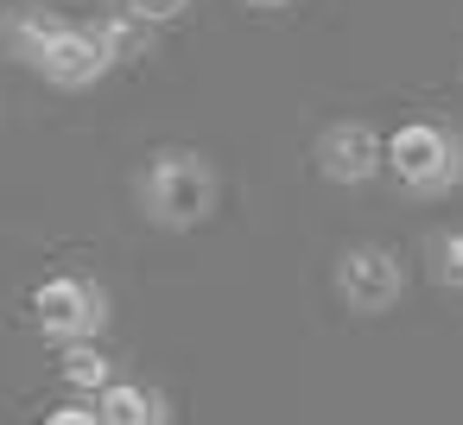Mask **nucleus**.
Instances as JSON below:
<instances>
[{
	"mask_svg": "<svg viewBox=\"0 0 463 425\" xmlns=\"http://www.w3.org/2000/svg\"><path fill=\"white\" fill-rule=\"evenodd\" d=\"M33 324H39V336H52L64 349L71 343H96L102 324H109V292L96 279H83V273H52L33 292Z\"/></svg>",
	"mask_w": 463,
	"mask_h": 425,
	"instance_id": "7ed1b4c3",
	"label": "nucleus"
},
{
	"mask_svg": "<svg viewBox=\"0 0 463 425\" xmlns=\"http://www.w3.org/2000/svg\"><path fill=\"white\" fill-rule=\"evenodd\" d=\"M58 374H64V387H77V393H109L115 387V362L96 349V343H71L64 355H58Z\"/></svg>",
	"mask_w": 463,
	"mask_h": 425,
	"instance_id": "6e6552de",
	"label": "nucleus"
},
{
	"mask_svg": "<svg viewBox=\"0 0 463 425\" xmlns=\"http://www.w3.org/2000/svg\"><path fill=\"white\" fill-rule=\"evenodd\" d=\"M140 203L159 229H197L210 210H216V172L203 153H184V146H165L146 178H140Z\"/></svg>",
	"mask_w": 463,
	"mask_h": 425,
	"instance_id": "f257e3e1",
	"label": "nucleus"
},
{
	"mask_svg": "<svg viewBox=\"0 0 463 425\" xmlns=\"http://www.w3.org/2000/svg\"><path fill=\"white\" fill-rule=\"evenodd\" d=\"M58 26H64L58 14H45V7H20V14L7 20V52H14L20 64H33V58L45 52V39H52Z\"/></svg>",
	"mask_w": 463,
	"mask_h": 425,
	"instance_id": "1a4fd4ad",
	"label": "nucleus"
},
{
	"mask_svg": "<svg viewBox=\"0 0 463 425\" xmlns=\"http://www.w3.org/2000/svg\"><path fill=\"white\" fill-rule=\"evenodd\" d=\"M45 425H102V419H96V406H58V412H45Z\"/></svg>",
	"mask_w": 463,
	"mask_h": 425,
	"instance_id": "ddd939ff",
	"label": "nucleus"
},
{
	"mask_svg": "<svg viewBox=\"0 0 463 425\" xmlns=\"http://www.w3.org/2000/svg\"><path fill=\"white\" fill-rule=\"evenodd\" d=\"M317 172L330 184H368L374 172H387V140L368 128V121H330L311 146Z\"/></svg>",
	"mask_w": 463,
	"mask_h": 425,
	"instance_id": "423d86ee",
	"label": "nucleus"
},
{
	"mask_svg": "<svg viewBox=\"0 0 463 425\" xmlns=\"http://www.w3.org/2000/svg\"><path fill=\"white\" fill-rule=\"evenodd\" d=\"M387 172L412 197H444L463 184V134L444 121H400L387 134Z\"/></svg>",
	"mask_w": 463,
	"mask_h": 425,
	"instance_id": "f03ea898",
	"label": "nucleus"
},
{
	"mask_svg": "<svg viewBox=\"0 0 463 425\" xmlns=\"http://www.w3.org/2000/svg\"><path fill=\"white\" fill-rule=\"evenodd\" d=\"M128 14H134L140 26H172V20L191 14V0H128Z\"/></svg>",
	"mask_w": 463,
	"mask_h": 425,
	"instance_id": "f8f14e48",
	"label": "nucleus"
},
{
	"mask_svg": "<svg viewBox=\"0 0 463 425\" xmlns=\"http://www.w3.org/2000/svg\"><path fill=\"white\" fill-rule=\"evenodd\" d=\"M431 273H438V286L463 292V229H450V235L431 241Z\"/></svg>",
	"mask_w": 463,
	"mask_h": 425,
	"instance_id": "9b49d317",
	"label": "nucleus"
},
{
	"mask_svg": "<svg viewBox=\"0 0 463 425\" xmlns=\"http://www.w3.org/2000/svg\"><path fill=\"white\" fill-rule=\"evenodd\" d=\"M254 7H292V0H254Z\"/></svg>",
	"mask_w": 463,
	"mask_h": 425,
	"instance_id": "4468645a",
	"label": "nucleus"
},
{
	"mask_svg": "<svg viewBox=\"0 0 463 425\" xmlns=\"http://www.w3.org/2000/svg\"><path fill=\"white\" fill-rule=\"evenodd\" d=\"M336 292H343V305H349L355 317H381V311H393V305H400L406 273H400V260H393L387 248L355 241V248H343V254H336Z\"/></svg>",
	"mask_w": 463,
	"mask_h": 425,
	"instance_id": "20e7f679",
	"label": "nucleus"
},
{
	"mask_svg": "<svg viewBox=\"0 0 463 425\" xmlns=\"http://www.w3.org/2000/svg\"><path fill=\"white\" fill-rule=\"evenodd\" d=\"M33 71L52 83V90H90V83H102L109 71H115V58H109V45L96 39V26H58L52 39H45V52L33 58Z\"/></svg>",
	"mask_w": 463,
	"mask_h": 425,
	"instance_id": "39448f33",
	"label": "nucleus"
},
{
	"mask_svg": "<svg viewBox=\"0 0 463 425\" xmlns=\"http://www.w3.org/2000/svg\"><path fill=\"white\" fill-rule=\"evenodd\" d=\"M146 33H153V26H140V20H134L128 7H121L115 20H102V26H96V39L109 45V58H115V64H121V58H134V52L146 45Z\"/></svg>",
	"mask_w": 463,
	"mask_h": 425,
	"instance_id": "9d476101",
	"label": "nucleus"
},
{
	"mask_svg": "<svg viewBox=\"0 0 463 425\" xmlns=\"http://www.w3.org/2000/svg\"><path fill=\"white\" fill-rule=\"evenodd\" d=\"M96 419L102 425H165V393L146 381H115L96 400Z\"/></svg>",
	"mask_w": 463,
	"mask_h": 425,
	"instance_id": "0eeeda50",
	"label": "nucleus"
}]
</instances>
